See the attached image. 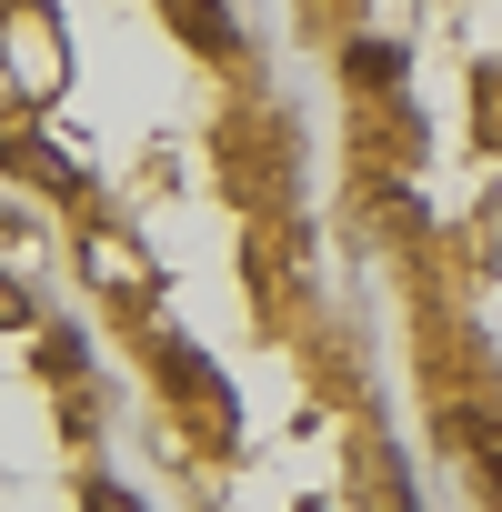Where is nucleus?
I'll use <instances>...</instances> for the list:
<instances>
[{
	"label": "nucleus",
	"mask_w": 502,
	"mask_h": 512,
	"mask_svg": "<svg viewBox=\"0 0 502 512\" xmlns=\"http://www.w3.org/2000/svg\"><path fill=\"white\" fill-rule=\"evenodd\" d=\"M352 71H362V81H402V51H382V41H372V51H352Z\"/></svg>",
	"instance_id": "f257e3e1"
}]
</instances>
